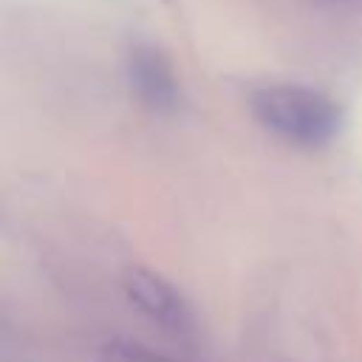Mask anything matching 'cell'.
<instances>
[{"instance_id": "cell-2", "label": "cell", "mask_w": 362, "mask_h": 362, "mask_svg": "<svg viewBox=\"0 0 362 362\" xmlns=\"http://www.w3.org/2000/svg\"><path fill=\"white\" fill-rule=\"evenodd\" d=\"M124 294L141 314H147L164 331L175 337H195L198 320L189 300L161 274L150 269H130L124 274Z\"/></svg>"}, {"instance_id": "cell-1", "label": "cell", "mask_w": 362, "mask_h": 362, "mask_svg": "<svg viewBox=\"0 0 362 362\" xmlns=\"http://www.w3.org/2000/svg\"><path fill=\"white\" fill-rule=\"evenodd\" d=\"M255 119L274 136L297 147H325L342 127L334 99L303 85H266L252 93Z\"/></svg>"}, {"instance_id": "cell-4", "label": "cell", "mask_w": 362, "mask_h": 362, "mask_svg": "<svg viewBox=\"0 0 362 362\" xmlns=\"http://www.w3.org/2000/svg\"><path fill=\"white\" fill-rule=\"evenodd\" d=\"M99 362H181L167 354H158L153 348L124 342V339H110L107 345L99 348Z\"/></svg>"}, {"instance_id": "cell-3", "label": "cell", "mask_w": 362, "mask_h": 362, "mask_svg": "<svg viewBox=\"0 0 362 362\" xmlns=\"http://www.w3.org/2000/svg\"><path fill=\"white\" fill-rule=\"evenodd\" d=\"M130 82L141 105L156 113H170L178 107L181 90L167 57L153 45H136L130 54Z\"/></svg>"}]
</instances>
